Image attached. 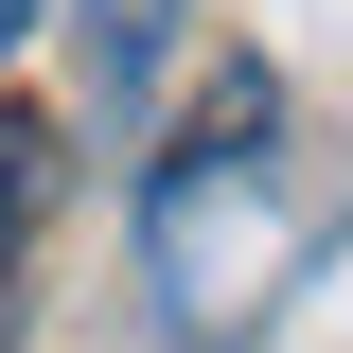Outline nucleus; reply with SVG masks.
Listing matches in <instances>:
<instances>
[{"instance_id":"f257e3e1","label":"nucleus","mask_w":353,"mask_h":353,"mask_svg":"<svg viewBox=\"0 0 353 353\" xmlns=\"http://www.w3.org/2000/svg\"><path fill=\"white\" fill-rule=\"evenodd\" d=\"M301 265H318V176L283 141L265 53H230L212 106H194V141L141 176V301H159L176 353H230V336H265V301Z\"/></svg>"},{"instance_id":"f03ea898","label":"nucleus","mask_w":353,"mask_h":353,"mask_svg":"<svg viewBox=\"0 0 353 353\" xmlns=\"http://www.w3.org/2000/svg\"><path fill=\"white\" fill-rule=\"evenodd\" d=\"M36 212H53V124H36V106H0V283H18Z\"/></svg>"},{"instance_id":"7ed1b4c3","label":"nucleus","mask_w":353,"mask_h":353,"mask_svg":"<svg viewBox=\"0 0 353 353\" xmlns=\"http://www.w3.org/2000/svg\"><path fill=\"white\" fill-rule=\"evenodd\" d=\"M18 36H36V0H0V53H18Z\"/></svg>"}]
</instances>
